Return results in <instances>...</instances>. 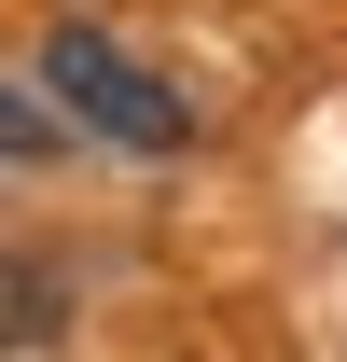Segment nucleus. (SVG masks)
Returning <instances> with one entry per match:
<instances>
[{
  "instance_id": "f257e3e1",
  "label": "nucleus",
  "mask_w": 347,
  "mask_h": 362,
  "mask_svg": "<svg viewBox=\"0 0 347 362\" xmlns=\"http://www.w3.org/2000/svg\"><path fill=\"white\" fill-rule=\"evenodd\" d=\"M42 84H56V126H84V139H111V153H195V98L153 70V56H126L111 28H42Z\"/></svg>"
},
{
  "instance_id": "f03ea898",
  "label": "nucleus",
  "mask_w": 347,
  "mask_h": 362,
  "mask_svg": "<svg viewBox=\"0 0 347 362\" xmlns=\"http://www.w3.org/2000/svg\"><path fill=\"white\" fill-rule=\"evenodd\" d=\"M56 334H70V279L0 251V349H56Z\"/></svg>"
},
{
  "instance_id": "7ed1b4c3",
  "label": "nucleus",
  "mask_w": 347,
  "mask_h": 362,
  "mask_svg": "<svg viewBox=\"0 0 347 362\" xmlns=\"http://www.w3.org/2000/svg\"><path fill=\"white\" fill-rule=\"evenodd\" d=\"M56 139V98H28V84H0V153H42Z\"/></svg>"
}]
</instances>
